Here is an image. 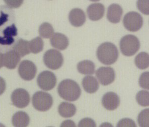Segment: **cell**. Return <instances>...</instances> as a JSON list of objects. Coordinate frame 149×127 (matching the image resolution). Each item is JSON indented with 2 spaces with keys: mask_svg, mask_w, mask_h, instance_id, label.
<instances>
[{
  "mask_svg": "<svg viewBox=\"0 0 149 127\" xmlns=\"http://www.w3.org/2000/svg\"><path fill=\"white\" fill-rule=\"evenodd\" d=\"M61 127H75L76 125L74 124V122L71 120L65 121L62 123L61 125Z\"/></svg>",
  "mask_w": 149,
  "mask_h": 127,
  "instance_id": "obj_33",
  "label": "cell"
},
{
  "mask_svg": "<svg viewBox=\"0 0 149 127\" xmlns=\"http://www.w3.org/2000/svg\"><path fill=\"white\" fill-rule=\"evenodd\" d=\"M69 20L72 25L74 27H80L86 22V16L81 9L75 8L70 12Z\"/></svg>",
  "mask_w": 149,
  "mask_h": 127,
  "instance_id": "obj_13",
  "label": "cell"
},
{
  "mask_svg": "<svg viewBox=\"0 0 149 127\" xmlns=\"http://www.w3.org/2000/svg\"><path fill=\"white\" fill-rule=\"evenodd\" d=\"M30 122L29 116L26 112L19 111L14 114L12 118L13 125L16 127H26Z\"/></svg>",
  "mask_w": 149,
  "mask_h": 127,
  "instance_id": "obj_18",
  "label": "cell"
},
{
  "mask_svg": "<svg viewBox=\"0 0 149 127\" xmlns=\"http://www.w3.org/2000/svg\"><path fill=\"white\" fill-rule=\"evenodd\" d=\"M3 1L9 8L17 9L22 6L24 0H3Z\"/></svg>",
  "mask_w": 149,
  "mask_h": 127,
  "instance_id": "obj_30",
  "label": "cell"
},
{
  "mask_svg": "<svg viewBox=\"0 0 149 127\" xmlns=\"http://www.w3.org/2000/svg\"><path fill=\"white\" fill-rule=\"evenodd\" d=\"M123 24L127 31L136 32L142 27L143 19L141 15L137 12H129L124 16Z\"/></svg>",
  "mask_w": 149,
  "mask_h": 127,
  "instance_id": "obj_6",
  "label": "cell"
},
{
  "mask_svg": "<svg viewBox=\"0 0 149 127\" xmlns=\"http://www.w3.org/2000/svg\"><path fill=\"white\" fill-rule=\"evenodd\" d=\"M20 60V56L14 50L7 52L3 55V65L9 69H14Z\"/></svg>",
  "mask_w": 149,
  "mask_h": 127,
  "instance_id": "obj_14",
  "label": "cell"
},
{
  "mask_svg": "<svg viewBox=\"0 0 149 127\" xmlns=\"http://www.w3.org/2000/svg\"><path fill=\"white\" fill-rule=\"evenodd\" d=\"M76 107L73 104L63 102L58 107V112L62 117L70 118L73 117L76 112Z\"/></svg>",
  "mask_w": 149,
  "mask_h": 127,
  "instance_id": "obj_19",
  "label": "cell"
},
{
  "mask_svg": "<svg viewBox=\"0 0 149 127\" xmlns=\"http://www.w3.org/2000/svg\"><path fill=\"white\" fill-rule=\"evenodd\" d=\"M77 69L83 75H93L95 71V65L92 61L84 60L78 63Z\"/></svg>",
  "mask_w": 149,
  "mask_h": 127,
  "instance_id": "obj_20",
  "label": "cell"
},
{
  "mask_svg": "<svg viewBox=\"0 0 149 127\" xmlns=\"http://www.w3.org/2000/svg\"><path fill=\"white\" fill-rule=\"evenodd\" d=\"M29 42L31 52L33 54H37L42 51L44 43L41 38L37 37L29 41Z\"/></svg>",
  "mask_w": 149,
  "mask_h": 127,
  "instance_id": "obj_24",
  "label": "cell"
},
{
  "mask_svg": "<svg viewBox=\"0 0 149 127\" xmlns=\"http://www.w3.org/2000/svg\"><path fill=\"white\" fill-rule=\"evenodd\" d=\"M117 127H136V125L130 119L124 118L118 122Z\"/></svg>",
  "mask_w": 149,
  "mask_h": 127,
  "instance_id": "obj_31",
  "label": "cell"
},
{
  "mask_svg": "<svg viewBox=\"0 0 149 127\" xmlns=\"http://www.w3.org/2000/svg\"><path fill=\"white\" fill-rule=\"evenodd\" d=\"M51 45L59 50H64L68 47L69 41L67 37L60 33H55L50 40Z\"/></svg>",
  "mask_w": 149,
  "mask_h": 127,
  "instance_id": "obj_16",
  "label": "cell"
},
{
  "mask_svg": "<svg viewBox=\"0 0 149 127\" xmlns=\"http://www.w3.org/2000/svg\"><path fill=\"white\" fill-rule=\"evenodd\" d=\"M39 35L44 38H49L52 36L54 31L52 26L48 22H44L40 26L39 28Z\"/></svg>",
  "mask_w": 149,
  "mask_h": 127,
  "instance_id": "obj_23",
  "label": "cell"
},
{
  "mask_svg": "<svg viewBox=\"0 0 149 127\" xmlns=\"http://www.w3.org/2000/svg\"><path fill=\"white\" fill-rule=\"evenodd\" d=\"M6 88V85L5 80L3 78L0 77V95L5 92Z\"/></svg>",
  "mask_w": 149,
  "mask_h": 127,
  "instance_id": "obj_32",
  "label": "cell"
},
{
  "mask_svg": "<svg viewBox=\"0 0 149 127\" xmlns=\"http://www.w3.org/2000/svg\"><path fill=\"white\" fill-rule=\"evenodd\" d=\"M32 104L34 108L41 112H45L51 108L53 103L52 97L49 93L38 92L32 97Z\"/></svg>",
  "mask_w": 149,
  "mask_h": 127,
  "instance_id": "obj_4",
  "label": "cell"
},
{
  "mask_svg": "<svg viewBox=\"0 0 149 127\" xmlns=\"http://www.w3.org/2000/svg\"><path fill=\"white\" fill-rule=\"evenodd\" d=\"M149 0H138L137 7L142 14L146 15L149 14Z\"/></svg>",
  "mask_w": 149,
  "mask_h": 127,
  "instance_id": "obj_27",
  "label": "cell"
},
{
  "mask_svg": "<svg viewBox=\"0 0 149 127\" xmlns=\"http://www.w3.org/2000/svg\"><path fill=\"white\" fill-rule=\"evenodd\" d=\"M140 43L136 36L128 34L124 36L120 41V49L122 54L126 56H132L139 51Z\"/></svg>",
  "mask_w": 149,
  "mask_h": 127,
  "instance_id": "obj_3",
  "label": "cell"
},
{
  "mask_svg": "<svg viewBox=\"0 0 149 127\" xmlns=\"http://www.w3.org/2000/svg\"><path fill=\"white\" fill-rule=\"evenodd\" d=\"M43 61L47 67L53 70H56L62 66L64 59L63 55L59 51L55 49H50L44 54Z\"/></svg>",
  "mask_w": 149,
  "mask_h": 127,
  "instance_id": "obj_5",
  "label": "cell"
},
{
  "mask_svg": "<svg viewBox=\"0 0 149 127\" xmlns=\"http://www.w3.org/2000/svg\"><path fill=\"white\" fill-rule=\"evenodd\" d=\"M60 96L69 101L78 100L81 94V90L76 81L70 79L63 80L58 87Z\"/></svg>",
  "mask_w": 149,
  "mask_h": 127,
  "instance_id": "obj_1",
  "label": "cell"
},
{
  "mask_svg": "<svg viewBox=\"0 0 149 127\" xmlns=\"http://www.w3.org/2000/svg\"><path fill=\"white\" fill-rule=\"evenodd\" d=\"M97 56L101 63L110 65L115 63L118 59V50L117 47L112 43H103L97 48Z\"/></svg>",
  "mask_w": 149,
  "mask_h": 127,
  "instance_id": "obj_2",
  "label": "cell"
},
{
  "mask_svg": "<svg viewBox=\"0 0 149 127\" xmlns=\"http://www.w3.org/2000/svg\"><path fill=\"white\" fill-rule=\"evenodd\" d=\"M135 64L139 69H146L149 67V54L146 52H141L136 57Z\"/></svg>",
  "mask_w": 149,
  "mask_h": 127,
  "instance_id": "obj_22",
  "label": "cell"
},
{
  "mask_svg": "<svg viewBox=\"0 0 149 127\" xmlns=\"http://www.w3.org/2000/svg\"><path fill=\"white\" fill-rule=\"evenodd\" d=\"M90 1H92V2H97V1H99L100 0H90Z\"/></svg>",
  "mask_w": 149,
  "mask_h": 127,
  "instance_id": "obj_35",
  "label": "cell"
},
{
  "mask_svg": "<svg viewBox=\"0 0 149 127\" xmlns=\"http://www.w3.org/2000/svg\"><path fill=\"white\" fill-rule=\"evenodd\" d=\"M149 71H146L142 74L139 78V83L141 87L149 90Z\"/></svg>",
  "mask_w": 149,
  "mask_h": 127,
  "instance_id": "obj_28",
  "label": "cell"
},
{
  "mask_svg": "<svg viewBox=\"0 0 149 127\" xmlns=\"http://www.w3.org/2000/svg\"><path fill=\"white\" fill-rule=\"evenodd\" d=\"M149 92L146 90H141L140 92H138L136 97L138 103L143 107L148 106L149 105Z\"/></svg>",
  "mask_w": 149,
  "mask_h": 127,
  "instance_id": "obj_25",
  "label": "cell"
},
{
  "mask_svg": "<svg viewBox=\"0 0 149 127\" xmlns=\"http://www.w3.org/2000/svg\"><path fill=\"white\" fill-rule=\"evenodd\" d=\"M85 91L89 93H94L98 90L99 83L95 77L87 76L83 78L81 83Z\"/></svg>",
  "mask_w": 149,
  "mask_h": 127,
  "instance_id": "obj_17",
  "label": "cell"
},
{
  "mask_svg": "<svg viewBox=\"0 0 149 127\" xmlns=\"http://www.w3.org/2000/svg\"><path fill=\"white\" fill-rule=\"evenodd\" d=\"M57 83V78L54 73L45 71L41 73L37 78V84L39 87L45 91L52 90Z\"/></svg>",
  "mask_w": 149,
  "mask_h": 127,
  "instance_id": "obj_7",
  "label": "cell"
},
{
  "mask_svg": "<svg viewBox=\"0 0 149 127\" xmlns=\"http://www.w3.org/2000/svg\"><path fill=\"white\" fill-rule=\"evenodd\" d=\"M79 127H96L95 121L91 118H86L82 119L79 123Z\"/></svg>",
  "mask_w": 149,
  "mask_h": 127,
  "instance_id": "obj_29",
  "label": "cell"
},
{
  "mask_svg": "<svg viewBox=\"0 0 149 127\" xmlns=\"http://www.w3.org/2000/svg\"><path fill=\"white\" fill-rule=\"evenodd\" d=\"M149 109L142 111L138 116V123L141 127H149Z\"/></svg>",
  "mask_w": 149,
  "mask_h": 127,
  "instance_id": "obj_26",
  "label": "cell"
},
{
  "mask_svg": "<svg viewBox=\"0 0 149 127\" xmlns=\"http://www.w3.org/2000/svg\"><path fill=\"white\" fill-rule=\"evenodd\" d=\"M122 14V7L117 3H113L108 8L107 18L112 24H117L120 22Z\"/></svg>",
  "mask_w": 149,
  "mask_h": 127,
  "instance_id": "obj_15",
  "label": "cell"
},
{
  "mask_svg": "<svg viewBox=\"0 0 149 127\" xmlns=\"http://www.w3.org/2000/svg\"><path fill=\"white\" fill-rule=\"evenodd\" d=\"M19 74L20 77L25 81H31L34 78L36 74L37 69L31 61L24 60L19 66Z\"/></svg>",
  "mask_w": 149,
  "mask_h": 127,
  "instance_id": "obj_8",
  "label": "cell"
},
{
  "mask_svg": "<svg viewBox=\"0 0 149 127\" xmlns=\"http://www.w3.org/2000/svg\"><path fill=\"white\" fill-rule=\"evenodd\" d=\"M96 76L100 83L105 86L112 83L115 80L114 70L109 67H102L99 68L96 71Z\"/></svg>",
  "mask_w": 149,
  "mask_h": 127,
  "instance_id": "obj_10",
  "label": "cell"
},
{
  "mask_svg": "<svg viewBox=\"0 0 149 127\" xmlns=\"http://www.w3.org/2000/svg\"><path fill=\"white\" fill-rule=\"evenodd\" d=\"M86 12L88 18L91 20L97 21L103 17L105 7L101 3H92L87 8Z\"/></svg>",
  "mask_w": 149,
  "mask_h": 127,
  "instance_id": "obj_12",
  "label": "cell"
},
{
  "mask_svg": "<svg viewBox=\"0 0 149 127\" xmlns=\"http://www.w3.org/2000/svg\"><path fill=\"white\" fill-rule=\"evenodd\" d=\"M13 50L17 53L20 57L29 54L31 52L29 41L22 39H19L16 44L14 45Z\"/></svg>",
  "mask_w": 149,
  "mask_h": 127,
  "instance_id": "obj_21",
  "label": "cell"
},
{
  "mask_svg": "<svg viewBox=\"0 0 149 127\" xmlns=\"http://www.w3.org/2000/svg\"><path fill=\"white\" fill-rule=\"evenodd\" d=\"M120 98L116 93L109 92L102 98V104L107 110L112 111L117 109L120 104Z\"/></svg>",
  "mask_w": 149,
  "mask_h": 127,
  "instance_id": "obj_11",
  "label": "cell"
},
{
  "mask_svg": "<svg viewBox=\"0 0 149 127\" xmlns=\"http://www.w3.org/2000/svg\"><path fill=\"white\" fill-rule=\"evenodd\" d=\"M3 54L1 53H0V69L2 68L3 66Z\"/></svg>",
  "mask_w": 149,
  "mask_h": 127,
  "instance_id": "obj_34",
  "label": "cell"
},
{
  "mask_svg": "<svg viewBox=\"0 0 149 127\" xmlns=\"http://www.w3.org/2000/svg\"><path fill=\"white\" fill-rule=\"evenodd\" d=\"M11 100L15 106L19 108H24L29 103L30 95L26 90L18 88L12 93Z\"/></svg>",
  "mask_w": 149,
  "mask_h": 127,
  "instance_id": "obj_9",
  "label": "cell"
}]
</instances>
